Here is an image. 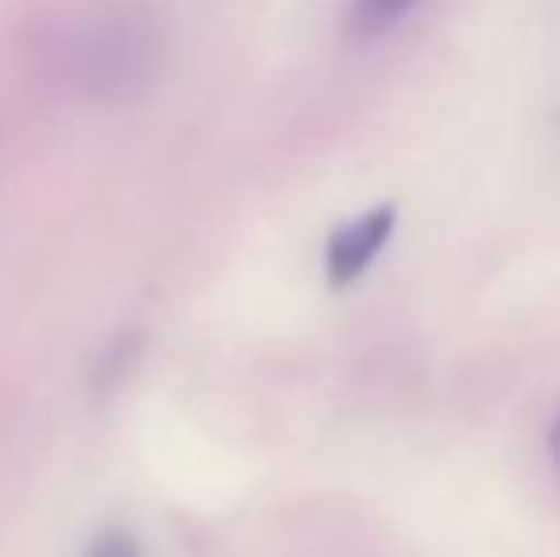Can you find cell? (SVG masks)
<instances>
[{"instance_id":"obj_1","label":"cell","mask_w":560,"mask_h":557,"mask_svg":"<svg viewBox=\"0 0 560 557\" xmlns=\"http://www.w3.org/2000/svg\"><path fill=\"white\" fill-rule=\"evenodd\" d=\"M393 230H397V207L393 202H382V207L366 210V214L351 218L328 237L325 245V279L332 290H347L354 287L366 268L377 260L385 245H389Z\"/></svg>"},{"instance_id":"obj_2","label":"cell","mask_w":560,"mask_h":557,"mask_svg":"<svg viewBox=\"0 0 560 557\" xmlns=\"http://www.w3.org/2000/svg\"><path fill=\"white\" fill-rule=\"evenodd\" d=\"M416 4H420V0H351L343 31L351 43H370V38L397 27Z\"/></svg>"},{"instance_id":"obj_3","label":"cell","mask_w":560,"mask_h":557,"mask_svg":"<svg viewBox=\"0 0 560 557\" xmlns=\"http://www.w3.org/2000/svg\"><path fill=\"white\" fill-rule=\"evenodd\" d=\"M84 557H145V554H141V543H138V535H133V531H126V527H104L89 543Z\"/></svg>"},{"instance_id":"obj_4","label":"cell","mask_w":560,"mask_h":557,"mask_svg":"<svg viewBox=\"0 0 560 557\" xmlns=\"http://www.w3.org/2000/svg\"><path fill=\"white\" fill-rule=\"evenodd\" d=\"M546 446H549V459H553V469H557V477H560V413L553 417V423H549Z\"/></svg>"}]
</instances>
